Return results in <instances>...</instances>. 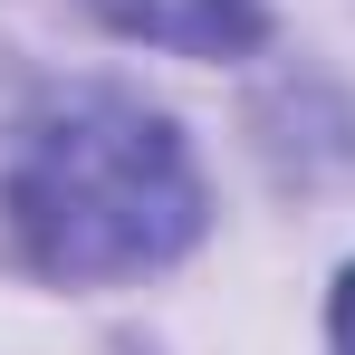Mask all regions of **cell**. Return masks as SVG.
<instances>
[{"mask_svg": "<svg viewBox=\"0 0 355 355\" xmlns=\"http://www.w3.org/2000/svg\"><path fill=\"white\" fill-rule=\"evenodd\" d=\"M10 221L49 279H135L202 231V182L164 116L135 96H77L29 135Z\"/></svg>", "mask_w": 355, "mask_h": 355, "instance_id": "1", "label": "cell"}, {"mask_svg": "<svg viewBox=\"0 0 355 355\" xmlns=\"http://www.w3.org/2000/svg\"><path fill=\"white\" fill-rule=\"evenodd\" d=\"M125 39H154L173 58H240L259 39V0H96Z\"/></svg>", "mask_w": 355, "mask_h": 355, "instance_id": "2", "label": "cell"}, {"mask_svg": "<svg viewBox=\"0 0 355 355\" xmlns=\"http://www.w3.org/2000/svg\"><path fill=\"white\" fill-rule=\"evenodd\" d=\"M336 355H355V269H346V288H336Z\"/></svg>", "mask_w": 355, "mask_h": 355, "instance_id": "3", "label": "cell"}]
</instances>
